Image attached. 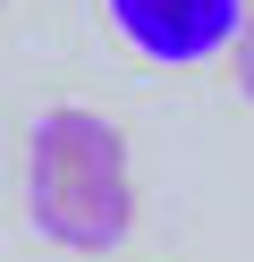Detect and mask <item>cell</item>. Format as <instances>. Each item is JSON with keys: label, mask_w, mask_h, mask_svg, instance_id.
Listing matches in <instances>:
<instances>
[{"label": "cell", "mask_w": 254, "mask_h": 262, "mask_svg": "<svg viewBox=\"0 0 254 262\" xmlns=\"http://www.w3.org/2000/svg\"><path fill=\"white\" fill-rule=\"evenodd\" d=\"M110 34L152 68H203L237 42L246 0H102Z\"/></svg>", "instance_id": "7a4b0ae2"}, {"label": "cell", "mask_w": 254, "mask_h": 262, "mask_svg": "<svg viewBox=\"0 0 254 262\" xmlns=\"http://www.w3.org/2000/svg\"><path fill=\"white\" fill-rule=\"evenodd\" d=\"M0 9H9V0H0Z\"/></svg>", "instance_id": "277c9868"}, {"label": "cell", "mask_w": 254, "mask_h": 262, "mask_svg": "<svg viewBox=\"0 0 254 262\" xmlns=\"http://www.w3.org/2000/svg\"><path fill=\"white\" fill-rule=\"evenodd\" d=\"M229 68H237V93L254 102V9H246V26H237V42H229Z\"/></svg>", "instance_id": "3957f363"}, {"label": "cell", "mask_w": 254, "mask_h": 262, "mask_svg": "<svg viewBox=\"0 0 254 262\" xmlns=\"http://www.w3.org/2000/svg\"><path fill=\"white\" fill-rule=\"evenodd\" d=\"M26 220L68 254H110L135 228V169L110 110L60 102L26 127Z\"/></svg>", "instance_id": "6da1fadb"}]
</instances>
